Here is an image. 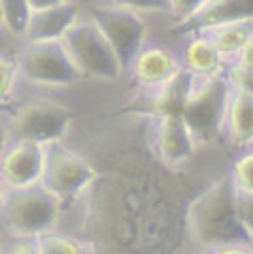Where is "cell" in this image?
<instances>
[{
    "instance_id": "cell-1",
    "label": "cell",
    "mask_w": 253,
    "mask_h": 254,
    "mask_svg": "<svg viewBox=\"0 0 253 254\" xmlns=\"http://www.w3.org/2000/svg\"><path fill=\"white\" fill-rule=\"evenodd\" d=\"M189 229L196 242L209 250L226 244H253L236 214L232 176L219 178L196 197L189 208Z\"/></svg>"
},
{
    "instance_id": "cell-2",
    "label": "cell",
    "mask_w": 253,
    "mask_h": 254,
    "mask_svg": "<svg viewBox=\"0 0 253 254\" xmlns=\"http://www.w3.org/2000/svg\"><path fill=\"white\" fill-rule=\"evenodd\" d=\"M58 212L60 199L43 185L2 190V222L15 240H34L51 231Z\"/></svg>"
},
{
    "instance_id": "cell-3",
    "label": "cell",
    "mask_w": 253,
    "mask_h": 254,
    "mask_svg": "<svg viewBox=\"0 0 253 254\" xmlns=\"http://www.w3.org/2000/svg\"><path fill=\"white\" fill-rule=\"evenodd\" d=\"M230 78L219 76H194L181 117L192 129L196 142H213L221 129H226V113L230 102Z\"/></svg>"
},
{
    "instance_id": "cell-4",
    "label": "cell",
    "mask_w": 253,
    "mask_h": 254,
    "mask_svg": "<svg viewBox=\"0 0 253 254\" xmlns=\"http://www.w3.org/2000/svg\"><path fill=\"white\" fill-rule=\"evenodd\" d=\"M66 51L70 53L75 66L81 76L102 78V81H115L124 74L122 64L117 60L113 47L109 45L105 34L90 17L79 19L62 38Z\"/></svg>"
},
{
    "instance_id": "cell-5",
    "label": "cell",
    "mask_w": 253,
    "mask_h": 254,
    "mask_svg": "<svg viewBox=\"0 0 253 254\" xmlns=\"http://www.w3.org/2000/svg\"><path fill=\"white\" fill-rule=\"evenodd\" d=\"M17 64L21 78L38 87H68L81 78L62 41L26 43Z\"/></svg>"
},
{
    "instance_id": "cell-6",
    "label": "cell",
    "mask_w": 253,
    "mask_h": 254,
    "mask_svg": "<svg viewBox=\"0 0 253 254\" xmlns=\"http://www.w3.org/2000/svg\"><path fill=\"white\" fill-rule=\"evenodd\" d=\"M90 19L96 23L98 30L105 34L109 45L113 47L124 72H130L134 60L145 49L147 26L138 17L136 11L124 6H94L90 11Z\"/></svg>"
},
{
    "instance_id": "cell-7",
    "label": "cell",
    "mask_w": 253,
    "mask_h": 254,
    "mask_svg": "<svg viewBox=\"0 0 253 254\" xmlns=\"http://www.w3.org/2000/svg\"><path fill=\"white\" fill-rule=\"evenodd\" d=\"M73 119V110L60 102L32 100L21 104L11 117V133L15 140L36 142V144H53L64 136Z\"/></svg>"
},
{
    "instance_id": "cell-8",
    "label": "cell",
    "mask_w": 253,
    "mask_h": 254,
    "mask_svg": "<svg viewBox=\"0 0 253 254\" xmlns=\"http://www.w3.org/2000/svg\"><path fill=\"white\" fill-rule=\"evenodd\" d=\"M94 178H96V170L62 142L45 146V172L41 185L60 201L73 199L79 193H83Z\"/></svg>"
},
{
    "instance_id": "cell-9",
    "label": "cell",
    "mask_w": 253,
    "mask_h": 254,
    "mask_svg": "<svg viewBox=\"0 0 253 254\" xmlns=\"http://www.w3.org/2000/svg\"><path fill=\"white\" fill-rule=\"evenodd\" d=\"M45 172V146L36 142L15 140L2 155L4 189L41 185Z\"/></svg>"
},
{
    "instance_id": "cell-10",
    "label": "cell",
    "mask_w": 253,
    "mask_h": 254,
    "mask_svg": "<svg viewBox=\"0 0 253 254\" xmlns=\"http://www.w3.org/2000/svg\"><path fill=\"white\" fill-rule=\"evenodd\" d=\"M155 146L166 163H183L194 155L196 138L181 115L157 117Z\"/></svg>"
},
{
    "instance_id": "cell-11",
    "label": "cell",
    "mask_w": 253,
    "mask_h": 254,
    "mask_svg": "<svg viewBox=\"0 0 253 254\" xmlns=\"http://www.w3.org/2000/svg\"><path fill=\"white\" fill-rule=\"evenodd\" d=\"M181 72V66L177 58L164 47H145L138 53V58L134 60L130 74L134 76V81L143 87H151L157 89L166 83H170L172 78Z\"/></svg>"
},
{
    "instance_id": "cell-12",
    "label": "cell",
    "mask_w": 253,
    "mask_h": 254,
    "mask_svg": "<svg viewBox=\"0 0 253 254\" xmlns=\"http://www.w3.org/2000/svg\"><path fill=\"white\" fill-rule=\"evenodd\" d=\"M253 19V0H211L196 17L177 23V32H207L232 21Z\"/></svg>"
},
{
    "instance_id": "cell-13",
    "label": "cell",
    "mask_w": 253,
    "mask_h": 254,
    "mask_svg": "<svg viewBox=\"0 0 253 254\" xmlns=\"http://www.w3.org/2000/svg\"><path fill=\"white\" fill-rule=\"evenodd\" d=\"M79 21V11L73 2H64L49 9L32 11V17L28 23L26 41L28 43H49L62 41L66 32Z\"/></svg>"
},
{
    "instance_id": "cell-14",
    "label": "cell",
    "mask_w": 253,
    "mask_h": 254,
    "mask_svg": "<svg viewBox=\"0 0 253 254\" xmlns=\"http://www.w3.org/2000/svg\"><path fill=\"white\" fill-rule=\"evenodd\" d=\"M226 131L228 138L239 146L253 142V95L232 89L226 113Z\"/></svg>"
},
{
    "instance_id": "cell-15",
    "label": "cell",
    "mask_w": 253,
    "mask_h": 254,
    "mask_svg": "<svg viewBox=\"0 0 253 254\" xmlns=\"http://www.w3.org/2000/svg\"><path fill=\"white\" fill-rule=\"evenodd\" d=\"M185 70L194 76H219L224 72V55L219 53L209 34H198L185 49Z\"/></svg>"
},
{
    "instance_id": "cell-16",
    "label": "cell",
    "mask_w": 253,
    "mask_h": 254,
    "mask_svg": "<svg viewBox=\"0 0 253 254\" xmlns=\"http://www.w3.org/2000/svg\"><path fill=\"white\" fill-rule=\"evenodd\" d=\"M204 34L211 36V41L215 43L219 53L224 55V60L226 58H236L239 51L253 38V19L224 23V26L207 30Z\"/></svg>"
},
{
    "instance_id": "cell-17",
    "label": "cell",
    "mask_w": 253,
    "mask_h": 254,
    "mask_svg": "<svg viewBox=\"0 0 253 254\" xmlns=\"http://www.w3.org/2000/svg\"><path fill=\"white\" fill-rule=\"evenodd\" d=\"M0 9H2V23L13 36L26 38L28 23L32 17V6L30 0H0Z\"/></svg>"
},
{
    "instance_id": "cell-18",
    "label": "cell",
    "mask_w": 253,
    "mask_h": 254,
    "mask_svg": "<svg viewBox=\"0 0 253 254\" xmlns=\"http://www.w3.org/2000/svg\"><path fill=\"white\" fill-rule=\"evenodd\" d=\"M34 242L41 254H83L81 244L77 240H73V237H68L64 233L53 231V229L34 237Z\"/></svg>"
},
{
    "instance_id": "cell-19",
    "label": "cell",
    "mask_w": 253,
    "mask_h": 254,
    "mask_svg": "<svg viewBox=\"0 0 253 254\" xmlns=\"http://www.w3.org/2000/svg\"><path fill=\"white\" fill-rule=\"evenodd\" d=\"M234 203L241 225L253 242V190H245L234 185Z\"/></svg>"
},
{
    "instance_id": "cell-20",
    "label": "cell",
    "mask_w": 253,
    "mask_h": 254,
    "mask_svg": "<svg viewBox=\"0 0 253 254\" xmlns=\"http://www.w3.org/2000/svg\"><path fill=\"white\" fill-rule=\"evenodd\" d=\"M230 176L234 180V185L245 190H253V153L243 155L241 159H236L232 165Z\"/></svg>"
},
{
    "instance_id": "cell-21",
    "label": "cell",
    "mask_w": 253,
    "mask_h": 254,
    "mask_svg": "<svg viewBox=\"0 0 253 254\" xmlns=\"http://www.w3.org/2000/svg\"><path fill=\"white\" fill-rule=\"evenodd\" d=\"M211 0H170V13L179 21H187L196 17Z\"/></svg>"
},
{
    "instance_id": "cell-22",
    "label": "cell",
    "mask_w": 253,
    "mask_h": 254,
    "mask_svg": "<svg viewBox=\"0 0 253 254\" xmlns=\"http://www.w3.org/2000/svg\"><path fill=\"white\" fill-rule=\"evenodd\" d=\"M113 4L124 6V9H130V11H145V13L170 11V0H113Z\"/></svg>"
},
{
    "instance_id": "cell-23",
    "label": "cell",
    "mask_w": 253,
    "mask_h": 254,
    "mask_svg": "<svg viewBox=\"0 0 253 254\" xmlns=\"http://www.w3.org/2000/svg\"><path fill=\"white\" fill-rule=\"evenodd\" d=\"M228 78H230L232 89L253 95V68H245V66L234 64L230 68V72H228Z\"/></svg>"
},
{
    "instance_id": "cell-24",
    "label": "cell",
    "mask_w": 253,
    "mask_h": 254,
    "mask_svg": "<svg viewBox=\"0 0 253 254\" xmlns=\"http://www.w3.org/2000/svg\"><path fill=\"white\" fill-rule=\"evenodd\" d=\"M17 76H21V72H19V64L15 62V60L2 58V100H4V102L11 98V91L15 89Z\"/></svg>"
},
{
    "instance_id": "cell-25",
    "label": "cell",
    "mask_w": 253,
    "mask_h": 254,
    "mask_svg": "<svg viewBox=\"0 0 253 254\" xmlns=\"http://www.w3.org/2000/svg\"><path fill=\"white\" fill-rule=\"evenodd\" d=\"M4 254H41L34 240H15L13 246Z\"/></svg>"
},
{
    "instance_id": "cell-26",
    "label": "cell",
    "mask_w": 253,
    "mask_h": 254,
    "mask_svg": "<svg viewBox=\"0 0 253 254\" xmlns=\"http://www.w3.org/2000/svg\"><path fill=\"white\" fill-rule=\"evenodd\" d=\"M213 254H253L251 244H226L219 248H213Z\"/></svg>"
},
{
    "instance_id": "cell-27",
    "label": "cell",
    "mask_w": 253,
    "mask_h": 254,
    "mask_svg": "<svg viewBox=\"0 0 253 254\" xmlns=\"http://www.w3.org/2000/svg\"><path fill=\"white\" fill-rule=\"evenodd\" d=\"M236 64H239V66H245V68H253V38L239 51Z\"/></svg>"
},
{
    "instance_id": "cell-28",
    "label": "cell",
    "mask_w": 253,
    "mask_h": 254,
    "mask_svg": "<svg viewBox=\"0 0 253 254\" xmlns=\"http://www.w3.org/2000/svg\"><path fill=\"white\" fill-rule=\"evenodd\" d=\"M64 2H68V0H30V6H32V11H41V9H49V6H58Z\"/></svg>"
},
{
    "instance_id": "cell-29",
    "label": "cell",
    "mask_w": 253,
    "mask_h": 254,
    "mask_svg": "<svg viewBox=\"0 0 253 254\" xmlns=\"http://www.w3.org/2000/svg\"><path fill=\"white\" fill-rule=\"evenodd\" d=\"M207 254H213V252H211V250H209V252H207Z\"/></svg>"
}]
</instances>
